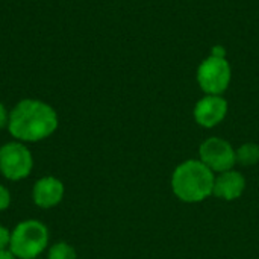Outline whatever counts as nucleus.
Instances as JSON below:
<instances>
[{
  "label": "nucleus",
  "mask_w": 259,
  "mask_h": 259,
  "mask_svg": "<svg viewBox=\"0 0 259 259\" xmlns=\"http://www.w3.org/2000/svg\"><path fill=\"white\" fill-rule=\"evenodd\" d=\"M59 126L55 108L38 99H23L9 112L8 131L15 141L38 143L52 137Z\"/></svg>",
  "instance_id": "1"
},
{
  "label": "nucleus",
  "mask_w": 259,
  "mask_h": 259,
  "mask_svg": "<svg viewBox=\"0 0 259 259\" xmlns=\"http://www.w3.org/2000/svg\"><path fill=\"white\" fill-rule=\"evenodd\" d=\"M214 181V171L200 159H187L171 175V191L184 203H200L212 196Z\"/></svg>",
  "instance_id": "2"
},
{
  "label": "nucleus",
  "mask_w": 259,
  "mask_h": 259,
  "mask_svg": "<svg viewBox=\"0 0 259 259\" xmlns=\"http://www.w3.org/2000/svg\"><path fill=\"white\" fill-rule=\"evenodd\" d=\"M49 229L35 219L23 220L11 231L9 250L17 259H36L47 250Z\"/></svg>",
  "instance_id": "3"
},
{
  "label": "nucleus",
  "mask_w": 259,
  "mask_h": 259,
  "mask_svg": "<svg viewBox=\"0 0 259 259\" xmlns=\"http://www.w3.org/2000/svg\"><path fill=\"white\" fill-rule=\"evenodd\" d=\"M33 170V156L21 141H9L0 147V173L12 182L26 179Z\"/></svg>",
  "instance_id": "4"
},
{
  "label": "nucleus",
  "mask_w": 259,
  "mask_h": 259,
  "mask_svg": "<svg viewBox=\"0 0 259 259\" xmlns=\"http://www.w3.org/2000/svg\"><path fill=\"white\" fill-rule=\"evenodd\" d=\"M232 70L226 58L208 56L197 68V83L206 96H222L231 83Z\"/></svg>",
  "instance_id": "5"
},
{
  "label": "nucleus",
  "mask_w": 259,
  "mask_h": 259,
  "mask_svg": "<svg viewBox=\"0 0 259 259\" xmlns=\"http://www.w3.org/2000/svg\"><path fill=\"white\" fill-rule=\"evenodd\" d=\"M199 159L214 173L232 170L237 164L235 149L220 137H211L200 144Z\"/></svg>",
  "instance_id": "6"
},
{
  "label": "nucleus",
  "mask_w": 259,
  "mask_h": 259,
  "mask_svg": "<svg viewBox=\"0 0 259 259\" xmlns=\"http://www.w3.org/2000/svg\"><path fill=\"white\" fill-rule=\"evenodd\" d=\"M228 100L222 96H205L202 97L193 109L194 121L205 127L212 129L220 124L228 115Z\"/></svg>",
  "instance_id": "7"
},
{
  "label": "nucleus",
  "mask_w": 259,
  "mask_h": 259,
  "mask_svg": "<svg viewBox=\"0 0 259 259\" xmlns=\"http://www.w3.org/2000/svg\"><path fill=\"white\" fill-rule=\"evenodd\" d=\"M65 194V187L56 176L39 178L32 188V200L38 208L50 209L58 206Z\"/></svg>",
  "instance_id": "8"
},
{
  "label": "nucleus",
  "mask_w": 259,
  "mask_h": 259,
  "mask_svg": "<svg viewBox=\"0 0 259 259\" xmlns=\"http://www.w3.org/2000/svg\"><path fill=\"white\" fill-rule=\"evenodd\" d=\"M244 190H246V178L243 176V173L232 168L219 173V176H215L212 196L226 202H234L244 194Z\"/></svg>",
  "instance_id": "9"
},
{
  "label": "nucleus",
  "mask_w": 259,
  "mask_h": 259,
  "mask_svg": "<svg viewBox=\"0 0 259 259\" xmlns=\"http://www.w3.org/2000/svg\"><path fill=\"white\" fill-rule=\"evenodd\" d=\"M237 164L243 167H253L259 162V146L256 143H244L237 150Z\"/></svg>",
  "instance_id": "10"
},
{
  "label": "nucleus",
  "mask_w": 259,
  "mask_h": 259,
  "mask_svg": "<svg viewBox=\"0 0 259 259\" xmlns=\"http://www.w3.org/2000/svg\"><path fill=\"white\" fill-rule=\"evenodd\" d=\"M77 253L74 247L65 241L55 243L53 246L49 247L47 250V259H76Z\"/></svg>",
  "instance_id": "11"
},
{
  "label": "nucleus",
  "mask_w": 259,
  "mask_h": 259,
  "mask_svg": "<svg viewBox=\"0 0 259 259\" xmlns=\"http://www.w3.org/2000/svg\"><path fill=\"white\" fill-rule=\"evenodd\" d=\"M12 202V196L9 188H6L5 185H0V212L6 211L11 206Z\"/></svg>",
  "instance_id": "12"
},
{
  "label": "nucleus",
  "mask_w": 259,
  "mask_h": 259,
  "mask_svg": "<svg viewBox=\"0 0 259 259\" xmlns=\"http://www.w3.org/2000/svg\"><path fill=\"white\" fill-rule=\"evenodd\" d=\"M11 244V231L0 225V250H9Z\"/></svg>",
  "instance_id": "13"
},
{
  "label": "nucleus",
  "mask_w": 259,
  "mask_h": 259,
  "mask_svg": "<svg viewBox=\"0 0 259 259\" xmlns=\"http://www.w3.org/2000/svg\"><path fill=\"white\" fill-rule=\"evenodd\" d=\"M8 123H9V111L0 102V131L5 129V127H8Z\"/></svg>",
  "instance_id": "14"
},
{
  "label": "nucleus",
  "mask_w": 259,
  "mask_h": 259,
  "mask_svg": "<svg viewBox=\"0 0 259 259\" xmlns=\"http://www.w3.org/2000/svg\"><path fill=\"white\" fill-rule=\"evenodd\" d=\"M211 56H215V58H226V50H225L222 46H214V47H212V52H211Z\"/></svg>",
  "instance_id": "15"
},
{
  "label": "nucleus",
  "mask_w": 259,
  "mask_h": 259,
  "mask_svg": "<svg viewBox=\"0 0 259 259\" xmlns=\"http://www.w3.org/2000/svg\"><path fill=\"white\" fill-rule=\"evenodd\" d=\"M0 259H17L11 250H0Z\"/></svg>",
  "instance_id": "16"
},
{
  "label": "nucleus",
  "mask_w": 259,
  "mask_h": 259,
  "mask_svg": "<svg viewBox=\"0 0 259 259\" xmlns=\"http://www.w3.org/2000/svg\"><path fill=\"white\" fill-rule=\"evenodd\" d=\"M36 259H39V258H36Z\"/></svg>",
  "instance_id": "17"
}]
</instances>
